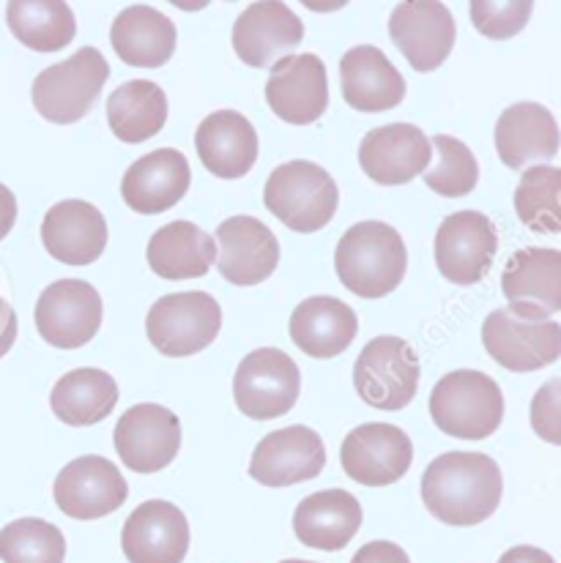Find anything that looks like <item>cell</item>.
<instances>
[{
	"mask_svg": "<svg viewBox=\"0 0 561 563\" xmlns=\"http://www.w3.org/2000/svg\"><path fill=\"white\" fill-rule=\"evenodd\" d=\"M496 151L513 170L531 162H548L559 154V126L548 107L537 101H518L507 107L496 123Z\"/></svg>",
	"mask_w": 561,
	"mask_h": 563,
	"instance_id": "4316f807",
	"label": "cell"
},
{
	"mask_svg": "<svg viewBox=\"0 0 561 563\" xmlns=\"http://www.w3.org/2000/svg\"><path fill=\"white\" fill-rule=\"evenodd\" d=\"M351 563H411V559H408V553L400 544L381 539V542L364 544V548L353 555Z\"/></svg>",
	"mask_w": 561,
	"mask_h": 563,
	"instance_id": "ab89813d",
	"label": "cell"
},
{
	"mask_svg": "<svg viewBox=\"0 0 561 563\" xmlns=\"http://www.w3.org/2000/svg\"><path fill=\"white\" fill-rule=\"evenodd\" d=\"M531 427L546 443H561V380L551 377L531 399Z\"/></svg>",
	"mask_w": 561,
	"mask_h": 563,
	"instance_id": "f35d334b",
	"label": "cell"
},
{
	"mask_svg": "<svg viewBox=\"0 0 561 563\" xmlns=\"http://www.w3.org/2000/svg\"><path fill=\"white\" fill-rule=\"evenodd\" d=\"M430 419L460 441H485L504 421V394L480 369H454L430 391Z\"/></svg>",
	"mask_w": 561,
	"mask_h": 563,
	"instance_id": "3957f363",
	"label": "cell"
},
{
	"mask_svg": "<svg viewBox=\"0 0 561 563\" xmlns=\"http://www.w3.org/2000/svg\"><path fill=\"white\" fill-rule=\"evenodd\" d=\"M42 244L66 266H91L108 250V219L86 200L55 202L42 222Z\"/></svg>",
	"mask_w": 561,
	"mask_h": 563,
	"instance_id": "603a6c76",
	"label": "cell"
},
{
	"mask_svg": "<svg viewBox=\"0 0 561 563\" xmlns=\"http://www.w3.org/2000/svg\"><path fill=\"white\" fill-rule=\"evenodd\" d=\"M58 509L72 520H102L123 506L129 484L116 463L99 454L77 457L58 473L53 484Z\"/></svg>",
	"mask_w": 561,
	"mask_h": 563,
	"instance_id": "9a60e30c",
	"label": "cell"
},
{
	"mask_svg": "<svg viewBox=\"0 0 561 563\" xmlns=\"http://www.w3.org/2000/svg\"><path fill=\"white\" fill-rule=\"evenodd\" d=\"M217 268L239 287L261 285L277 272V235L255 217H230L217 228Z\"/></svg>",
	"mask_w": 561,
	"mask_h": 563,
	"instance_id": "7402d4cb",
	"label": "cell"
},
{
	"mask_svg": "<svg viewBox=\"0 0 561 563\" xmlns=\"http://www.w3.org/2000/svg\"><path fill=\"white\" fill-rule=\"evenodd\" d=\"M220 303L204 290L162 296L145 318L151 345L170 358H187L206 351L220 336Z\"/></svg>",
	"mask_w": 561,
	"mask_h": 563,
	"instance_id": "8992f818",
	"label": "cell"
},
{
	"mask_svg": "<svg viewBox=\"0 0 561 563\" xmlns=\"http://www.w3.org/2000/svg\"><path fill=\"white\" fill-rule=\"evenodd\" d=\"M433 159L428 134L414 123H386L364 134L359 143V165L370 181L381 187H403L422 176Z\"/></svg>",
	"mask_w": 561,
	"mask_h": 563,
	"instance_id": "e0dca14e",
	"label": "cell"
},
{
	"mask_svg": "<svg viewBox=\"0 0 561 563\" xmlns=\"http://www.w3.org/2000/svg\"><path fill=\"white\" fill-rule=\"evenodd\" d=\"M389 36L414 71H436L454 47V16L439 0H408L389 16Z\"/></svg>",
	"mask_w": 561,
	"mask_h": 563,
	"instance_id": "2e32d148",
	"label": "cell"
},
{
	"mask_svg": "<svg viewBox=\"0 0 561 563\" xmlns=\"http://www.w3.org/2000/svg\"><path fill=\"white\" fill-rule=\"evenodd\" d=\"M148 266L162 279H200L217 261V244L206 230L193 222L165 224L148 241Z\"/></svg>",
	"mask_w": 561,
	"mask_h": 563,
	"instance_id": "4dcf8cb0",
	"label": "cell"
},
{
	"mask_svg": "<svg viewBox=\"0 0 561 563\" xmlns=\"http://www.w3.org/2000/svg\"><path fill=\"white\" fill-rule=\"evenodd\" d=\"M502 292L515 318L531 323L551 320L561 309V252L551 246L515 252L504 266Z\"/></svg>",
	"mask_w": 561,
	"mask_h": 563,
	"instance_id": "7c38bea8",
	"label": "cell"
},
{
	"mask_svg": "<svg viewBox=\"0 0 561 563\" xmlns=\"http://www.w3.org/2000/svg\"><path fill=\"white\" fill-rule=\"evenodd\" d=\"M487 356L509 373H537L561 356V325L557 320H520L509 309H493L482 323Z\"/></svg>",
	"mask_w": 561,
	"mask_h": 563,
	"instance_id": "30bf717a",
	"label": "cell"
},
{
	"mask_svg": "<svg viewBox=\"0 0 561 563\" xmlns=\"http://www.w3.org/2000/svg\"><path fill=\"white\" fill-rule=\"evenodd\" d=\"M266 101L274 115L294 126L316 123L329 107L327 64L318 55H285L272 66Z\"/></svg>",
	"mask_w": 561,
	"mask_h": 563,
	"instance_id": "ac0fdd59",
	"label": "cell"
},
{
	"mask_svg": "<svg viewBox=\"0 0 561 563\" xmlns=\"http://www.w3.org/2000/svg\"><path fill=\"white\" fill-rule=\"evenodd\" d=\"M301 375L294 358L277 347H257L241 358L233 377L235 405L255 421H272L294 410Z\"/></svg>",
	"mask_w": 561,
	"mask_h": 563,
	"instance_id": "ba28073f",
	"label": "cell"
},
{
	"mask_svg": "<svg viewBox=\"0 0 561 563\" xmlns=\"http://www.w3.org/2000/svg\"><path fill=\"white\" fill-rule=\"evenodd\" d=\"M498 252V233L480 211H454L436 233V266L452 285L471 287L485 279Z\"/></svg>",
	"mask_w": 561,
	"mask_h": 563,
	"instance_id": "8fae6325",
	"label": "cell"
},
{
	"mask_svg": "<svg viewBox=\"0 0 561 563\" xmlns=\"http://www.w3.org/2000/svg\"><path fill=\"white\" fill-rule=\"evenodd\" d=\"M118 405V386L105 369L82 367L61 377L50 394L55 419L69 427H94Z\"/></svg>",
	"mask_w": 561,
	"mask_h": 563,
	"instance_id": "1f68e13d",
	"label": "cell"
},
{
	"mask_svg": "<svg viewBox=\"0 0 561 563\" xmlns=\"http://www.w3.org/2000/svg\"><path fill=\"white\" fill-rule=\"evenodd\" d=\"M290 340L310 358H334L351 347L359 331L356 312L332 296L305 298L290 314Z\"/></svg>",
	"mask_w": 561,
	"mask_h": 563,
	"instance_id": "83f0119b",
	"label": "cell"
},
{
	"mask_svg": "<svg viewBox=\"0 0 561 563\" xmlns=\"http://www.w3.org/2000/svg\"><path fill=\"white\" fill-rule=\"evenodd\" d=\"M340 88L348 107L359 112L395 110L406 99V80L373 44H359L342 55Z\"/></svg>",
	"mask_w": 561,
	"mask_h": 563,
	"instance_id": "484cf974",
	"label": "cell"
},
{
	"mask_svg": "<svg viewBox=\"0 0 561 563\" xmlns=\"http://www.w3.org/2000/svg\"><path fill=\"white\" fill-rule=\"evenodd\" d=\"M342 285L359 298H384L400 287L408 252L400 233L386 222H359L342 233L334 252Z\"/></svg>",
	"mask_w": 561,
	"mask_h": 563,
	"instance_id": "7a4b0ae2",
	"label": "cell"
},
{
	"mask_svg": "<svg viewBox=\"0 0 561 563\" xmlns=\"http://www.w3.org/2000/svg\"><path fill=\"white\" fill-rule=\"evenodd\" d=\"M110 42L118 58L138 69H160L176 53V25L151 5H129L112 20Z\"/></svg>",
	"mask_w": 561,
	"mask_h": 563,
	"instance_id": "f546056e",
	"label": "cell"
},
{
	"mask_svg": "<svg viewBox=\"0 0 561 563\" xmlns=\"http://www.w3.org/2000/svg\"><path fill=\"white\" fill-rule=\"evenodd\" d=\"M189 542V520L167 500L140 504L121 531V548L129 563H184Z\"/></svg>",
	"mask_w": 561,
	"mask_h": 563,
	"instance_id": "ffe728a7",
	"label": "cell"
},
{
	"mask_svg": "<svg viewBox=\"0 0 561 563\" xmlns=\"http://www.w3.org/2000/svg\"><path fill=\"white\" fill-rule=\"evenodd\" d=\"M340 463L348 478L364 487H389L400 482L414 463V443L395 424H362L345 435Z\"/></svg>",
	"mask_w": 561,
	"mask_h": 563,
	"instance_id": "5bb4252c",
	"label": "cell"
},
{
	"mask_svg": "<svg viewBox=\"0 0 561 563\" xmlns=\"http://www.w3.org/2000/svg\"><path fill=\"white\" fill-rule=\"evenodd\" d=\"M301 38H305V22L299 20V14L277 0H263L246 5L244 14H239L230 42L246 66L268 69L290 49L299 47Z\"/></svg>",
	"mask_w": 561,
	"mask_h": 563,
	"instance_id": "44dd1931",
	"label": "cell"
},
{
	"mask_svg": "<svg viewBox=\"0 0 561 563\" xmlns=\"http://www.w3.org/2000/svg\"><path fill=\"white\" fill-rule=\"evenodd\" d=\"M66 539L53 522L22 517L0 531V561L3 563H64Z\"/></svg>",
	"mask_w": 561,
	"mask_h": 563,
	"instance_id": "d590c367",
	"label": "cell"
},
{
	"mask_svg": "<svg viewBox=\"0 0 561 563\" xmlns=\"http://www.w3.org/2000/svg\"><path fill=\"white\" fill-rule=\"evenodd\" d=\"M279 563H312V561H299V559H290V561H279Z\"/></svg>",
	"mask_w": 561,
	"mask_h": 563,
	"instance_id": "ee69618b",
	"label": "cell"
},
{
	"mask_svg": "<svg viewBox=\"0 0 561 563\" xmlns=\"http://www.w3.org/2000/svg\"><path fill=\"white\" fill-rule=\"evenodd\" d=\"M112 443L129 471H165L182 449V421L170 408H162V405H132L118 419Z\"/></svg>",
	"mask_w": 561,
	"mask_h": 563,
	"instance_id": "4fadbf2b",
	"label": "cell"
},
{
	"mask_svg": "<svg viewBox=\"0 0 561 563\" xmlns=\"http://www.w3.org/2000/svg\"><path fill=\"white\" fill-rule=\"evenodd\" d=\"M419 356L403 336H375L353 364V386L364 405L375 410H403L419 388Z\"/></svg>",
	"mask_w": 561,
	"mask_h": 563,
	"instance_id": "52a82bcc",
	"label": "cell"
},
{
	"mask_svg": "<svg viewBox=\"0 0 561 563\" xmlns=\"http://www.w3.org/2000/svg\"><path fill=\"white\" fill-rule=\"evenodd\" d=\"M108 77V58L97 47H82L72 58L44 69L33 80V107L50 123H58V126L77 123L91 112Z\"/></svg>",
	"mask_w": 561,
	"mask_h": 563,
	"instance_id": "5b68a950",
	"label": "cell"
},
{
	"mask_svg": "<svg viewBox=\"0 0 561 563\" xmlns=\"http://www.w3.org/2000/svg\"><path fill=\"white\" fill-rule=\"evenodd\" d=\"M193 184L189 162L182 151L160 148L132 162L121 181V195L132 211L165 213L184 200Z\"/></svg>",
	"mask_w": 561,
	"mask_h": 563,
	"instance_id": "cb8c5ba5",
	"label": "cell"
},
{
	"mask_svg": "<svg viewBox=\"0 0 561 563\" xmlns=\"http://www.w3.org/2000/svg\"><path fill=\"white\" fill-rule=\"evenodd\" d=\"M504 482L496 460L480 452H447L422 473L425 509L454 528H471L496 515Z\"/></svg>",
	"mask_w": 561,
	"mask_h": 563,
	"instance_id": "6da1fadb",
	"label": "cell"
},
{
	"mask_svg": "<svg viewBox=\"0 0 561 563\" xmlns=\"http://www.w3.org/2000/svg\"><path fill=\"white\" fill-rule=\"evenodd\" d=\"M323 468L327 446L316 430L301 424L268 432L250 460V476L263 487H294L316 478Z\"/></svg>",
	"mask_w": 561,
	"mask_h": 563,
	"instance_id": "d6986e66",
	"label": "cell"
},
{
	"mask_svg": "<svg viewBox=\"0 0 561 563\" xmlns=\"http://www.w3.org/2000/svg\"><path fill=\"white\" fill-rule=\"evenodd\" d=\"M16 312L11 309V303L6 298H0V358L14 347L16 342Z\"/></svg>",
	"mask_w": 561,
	"mask_h": 563,
	"instance_id": "60d3db41",
	"label": "cell"
},
{
	"mask_svg": "<svg viewBox=\"0 0 561 563\" xmlns=\"http://www.w3.org/2000/svg\"><path fill=\"white\" fill-rule=\"evenodd\" d=\"M6 22L16 42L33 53H58L77 33L75 14L61 0H14L6 5Z\"/></svg>",
	"mask_w": 561,
	"mask_h": 563,
	"instance_id": "836d02e7",
	"label": "cell"
},
{
	"mask_svg": "<svg viewBox=\"0 0 561 563\" xmlns=\"http://www.w3.org/2000/svg\"><path fill=\"white\" fill-rule=\"evenodd\" d=\"M430 145L436 148L439 159L422 173L428 189H433L441 197H465L469 191H474L480 184V165H476L469 145L460 143L458 137H449V134H436Z\"/></svg>",
	"mask_w": 561,
	"mask_h": 563,
	"instance_id": "8d00e7d4",
	"label": "cell"
},
{
	"mask_svg": "<svg viewBox=\"0 0 561 563\" xmlns=\"http://www.w3.org/2000/svg\"><path fill=\"white\" fill-rule=\"evenodd\" d=\"M340 189L321 165L307 159L274 167L263 187V206L294 233H318L337 213Z\"/></svg>",
	"mask_w": 561,
	"mask_h": 563,
	"instance_id": "277c9868",
	"label": "cell"
},
{
	"mask_svg": "<svg viewBox=\"0 0 561 563\" xmlns=\"http://www.w3.org/2000/svg\"><path fill=\"white\" fill-rule=\"evenodd\" d=\"M498 563H557L551 559V553L540 548H531V544H518V548L507 550V553L498 559Z\"/></svg>",
	"mask_w": 561,
	"mask_h": 563,
	"instance_id": "b9f144b4",
	"label": "cell"
},
{
	"mask_svg": "<svg viewBox=\"0 0 561 563\" xmlns=\"http://www.w3.org/2000/svg\"><path fill=\"white\" fill-rule=\"evenodd\" d=\"M105 320L102 296L91 282L58 279L38 296L33 323L47 345L77 351L99 334Z\"/></svg>",
	"mask_w": 561,
	"mask_h": 563,
	"instance_id": "9c48e42d",
	"label": "cell"
},
{
	"mask_svg": "<svg viewBox=\"0 0 561 563\" xmlns=\"http://www.w3.org/2000/svg\"><path fill=\"white\" fill-rule=\"evenodd\" d=\"M108 123L121 143L138 145L156 137L167 123V96L151 80H129L108 99Z\"/></svg>",
	"mask_w": 561,
	"mask_h": 563,
	"instance_id": "d6a6232c",
	"label": "cell"
},
{
	"mask_svg": "<svg viewBox=\"0 0 561 563\" xmlns=\"http://www.w3.org/2000/svg\"><path fill=\"white\" fill-rule=\"evenodd\" d=\"M359 528H362V506L345 489H323V493L307 495L294 511L296 539L323 553L348 548Z\"/></svg>",
	"mask_w": 561,
	"mask_h": 563,
	"instance_id": "f1b7e54d",
	"label": "cell"
},
{
	"mask_svg": "<svg viewBox=\"0 0 561 563\" xmlns=\"http://www.w3.org/2000/svg\"><path fill=\"white\" fill-rule=\"evenodd\" d=\"M471 22L487 38H513L529 25L535 5L529 0H509V3H487L474 0L469 5Z\"/></svg>",
	"mask_w": 561,
	"mask_h": 563,
	"instance_id": "74e56055",
	"label": "cell"
},
{
	"mask_svg": "<svg viewBox=\"0 0 561 563\" xmlns=\"http://www.w3.org/2000/svg\"><path fill=\"white\" fill-rule=\"evenodd\" d=\"M561 170L559 167L535 165L524 167L518 189H515V213L535 233L557 235L561 230Z\"/></svg>",
	"mask_w": 561,
	"mask_h": 563,
	"instance_id": "e575fe53",
	"label": "cell"
},
{
	"mask_svg": "<svg viewBox=\"0 0 561 563\" xmlns=\"http://www.w3.org/2000/svg\"><path fill=\"white\" fill-rule=\"evenodd\" d=\"M195 148L211 176L222 181L244 178L257 162V132L241 112L217 110L200 121Z\"/></svg>",
	"mask_w": 561,
	"mask_h": 563,
	"instance_id": "d4e9b609",
	"label": "cell"
},
{
	"mask_svg": "<svg viewBox=\"0 0 561 563\" xmlns=\"http://www.w3.org/2000/svg\"><path fill=\"white\" fill-rule=\"evenodd\" d=\"M14 222H16V197L14 191L0 184V241L14 230Z\"/></svg>",
	"mask_w": 561,
	"mask_h": 563,
	"instance_id": "7bdbcfd3",
	"label": "cell"
}]
</instances>
